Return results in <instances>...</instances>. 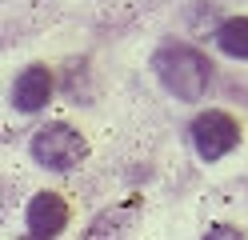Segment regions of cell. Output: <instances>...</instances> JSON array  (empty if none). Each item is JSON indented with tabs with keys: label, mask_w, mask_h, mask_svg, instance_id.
<instances>
[{
	"label": "cell",
	"mask_w": 248,
	"mask_h": 240,
	"mask_svg": "<svg viewBox=\"0 0 248 240\" xmlns=\"http://www.w3.org/2000/svg\"><path fill=\"white\" fill-rule=\"evenodd\" d=\"M52 96V72L44 68V64H28V68L16 76V88H12V104L20 112H36L48 104Z\"/></svg>",
	"instance_id": "obj_5"
},
{
	"label": "cell",
	"mask_w": 248,
	"mask_h": 240,
	"mask_svg": "<svg viewBox=\"0 0 248 240\" xmlns=\"http://www.w3.org/2000/svg\"><path fill=\"white\" fill-rule=\"evenodd\" d=\"M216 44H220V52L236 56V60H248V16H232L216 28Z\"/></svg>",
	"instance_id": "obj_6"
},
{
	"label": "cell",
	"mask_w": 248,
	"mask_h": 240,
	"mask_svg": "<svg viewBox=\"0 0 248 240\" xmlns=\"http://www.w3.org/2000/svg\"><path fill=\"white\" fill-rule=\"evenodd\" d=\"M240 144V124L220 108H208L192 120V148L200 160H220Z\"/></svg>",
	"instance_id": "obj_3"
},
{
	"label": "cell",
	"mask_w": 248,
	"mask_h": 240,
	"mask_svg": "<svg viewBox=\"0 0 248 240\" xmlns=\"http://www.w3.org/2000/svg\"><path fill=\"white\" fill-rule=\"evenodd\" d=\"M152 72L160 76V84L172 96H180V100H200L208 92L212 64H208V56H200L188 44H164L152 56Z\"/></svg>",
	"instance_id": "obj_1"
},
{
	"label": "cell",
	"mask_w": 248,
	"mask_h": 240,
	"mask_svg": "<svg viewBox=\"0 0 248 240\" xmlns=\"http://www.w3.org/2000/svg\"><path fill=\"white\" fill-rule=\"evenodd\" d=\"M24 224H28L32 236H56L68 224V204L60 200L56 192H40V196H32V204H28Z\"/></svg>",
	"instance_id": "obj_4"
},
{
	"label": "cell",
	"mask_w": 248,
	"mask_h": 240,
	"mask_svg": "<svg viewBox=\"0 0 248 240\" xmlns=\"http://www.w3.org/2000/svg\"><path fill=\"white\" fill-rule=\"evenodd\" d=\"M84 156H88V144H84V136L76 132V128H68V124H48V128H40V132L32 136V160L44 164V168L68 172V168L80 164Z\"/></svg>",
	"instance_id": "obj_2"
}]
</instances>
